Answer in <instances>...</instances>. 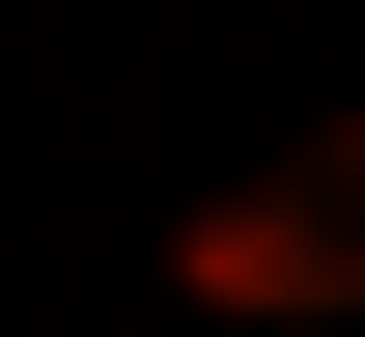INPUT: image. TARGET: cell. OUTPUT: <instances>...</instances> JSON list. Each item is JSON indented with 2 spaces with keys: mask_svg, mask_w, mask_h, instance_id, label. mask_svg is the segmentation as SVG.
Returning a JSON list of instances; mask_svg holds the SVG:
<instances>
[{
  "mask_svg": "<svg viewBox=\"0 0 365 337\" xmlns=\"http://www.w3.org/2000/svg\"><path fill=\"white\" fill-rule=\"evenodd\" d=\"M169 309H225V337H309V309H365V113H309L253 197H197V225H169Z\"/></svg>",
  "mask_w": 365,
  "mask_h": 337,
  "instance_id": "obj_1",
  "label": "cell"
}]
</instances>
